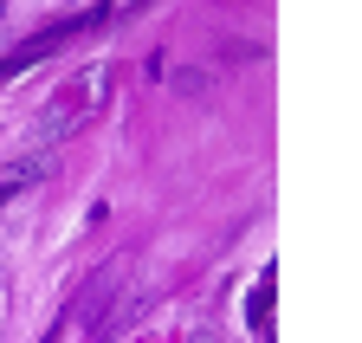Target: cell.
Returning <instances> with one entry per match:
<instances>
[{
    "label": "cell",
    "instance_id": "3957f363",
    "mask_svg": "<svg viewBox=\"0 0 362 343\" xmlns=\"http://www.w3.org/2000/svg\"><path fill=\"white\" fill-rule=\"evenodd\" d=\"M0 26H7V7H0Z\"/></svg>",
    "mask_w": 362,
    "mask_h": 343
},
{
    "label": "cell",
    "instance_id": "7a4b0ae2",
    "mask_svg": "<svg viewBox=\"0 0 362 343\" xmlns=\"http://www.w3.org/2000/svg\"><path fill=\"white\" fill-rule=\"evenodd\" d=\"M39 175H45V162H13L7 175H0V201H13V194H20L26 182H39Z\"/></svg>",
    "mask_w": 362,
    "mask_h": 343
},
{
    "label": "cell",
    "instance_id": "6da1fadb",
    "mask_svg": "<svg viewBox=\"0 0 362 343\" xmlns=\"http://www.w3.org/2000/svg\"><path fill=\"white\" fill-rule=\"evenodd\" d=\"M246 318H252V330H272V272H259V285H252V305H246Z\"/></svg>",
    "mask_w": 362,
    "mask_h": 343
}]
</instances>
